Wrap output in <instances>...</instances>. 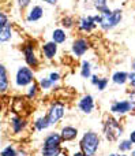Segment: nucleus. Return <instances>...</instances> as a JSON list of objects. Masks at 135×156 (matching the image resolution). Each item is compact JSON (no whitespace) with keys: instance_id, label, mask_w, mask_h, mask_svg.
Listing matches in <instances>:
<instances>
[{"instance_id":"38","label":"nucleus","mask_w":135,"mask_h":156,"mask_svg":"<svg viewBox=\"0 0 135 156\" xmlns=\"http://www.w3.org/2000/svg\"><path fill=\"white\" fill-rule=\"evenodd\" d=\"M133 156H135V151H134V152H133Z\"/></svg>"},{"instance_id":"15","label":"nucleus","mask_w":135,"mask_h":156,"mask_svg":"<svg viewBox=\"0 0 135 156\" xmlns=\"http://www.w3.org/2000/svg\"><path fill=\"white\" fill-rule=\"evenodd\" d=\"M7 83H8V80H7L5 69H4V66H0V90L2 92L7 90Z\"/></svg>"},{"instance_id":"40","label":"nucleus","mask_w":135,"mask_h":156,"mask_svg":"<svg viewBox=\"0 0 135 156\" xmlns=\"http://www.w3.org/2000/svg\"><path fill=\"white\" fill-rule=\"evenodd\" d=\"M122 156H126V155H122Z\"/></svg>"},{"instance_id":"23","label":"nucleus","mask_w":135,"mask_h":156,"mask_svg":"<svg viewBox=\"0 0 135 156\" xmlns=\"http://www.w3.org/2000/svg\"><path fill=\"white\" fill-rule=\"evenodd\" d=\"M82 77H85V78L90 77V63L89 62H83V65H82Z\"/></svg>"},{"instance_id":"36","label":"nucleus","mask_w":135,"mask_h":156,"mask_svg":"<svg viewBox=\"0 0 135 156\" xmlns=\"http://www.w3.org/2000/svg\"><path fill=\"white\" fill-rule=\"evenodd\" d=\"M85 154H82V152H76V154H74V156H83Z\"/></svg>"},{"instance_id":"3","label":"nucleus","mask_w":135,"mask_h":156,"mask_svg":"<svg viewBox=\"0 0 135 156\" xmlns=\"http://www.w3.org/2000/svg\"><path fill=\"white\" fill-rule=\"evenodd\" d=\"M104 132L109 141H115L122 136V127H120L119 122L115 121L113 118H108L104 125Z\"/></svg>"},{"instance_id":"11","label":"nucleus","mask_w":135,"mask_h":156,"mask_svg":"<svg viewBox=\"0 0 135 156\" xmlns=\"http://www.w3.org/2000/svg\"><path fill=\"white\" fill-rule=\"evenodd\" d=\"M94 26H96V19L93 16H87V18L81 19V23H79L81 30H85V32H90Z\"/></svg>"},{"instance_id":"7","label":"nucleus","mask_w":135,"mask_h":156,"mask_svg":"<svg viewBox=\"0 0 135 156\" xmlns=\"http://www.w3.org/2000/svg\"><path fill=\"white\" fill-rule=\"evenodd\" d=\"M86 49H87V41L85 40V38H78V40L74 43V45H73V51H74V54H75L76 56L83 55L85 52H86Z\"/></svg>"},{"instance_id":"10","label":"nucleus","mask_w":135,"mask_h":156,"mask_svg":"<svg viewBox=\"0 0 135 156\" xmlns=\"http://www.w3.org/2000/svg\"><path fill=\"white\" fill-rule=\"evenodd\" d=\"M93 107H94V103H93L92 96H85L83 99L79 101V108H81L83 112H86V114L92 112Z\"/></svg>"},{"instance_id":"2","label":"nucleus","mask_w":135,"mask_h":156,"mask_svg":"<svg viewBox=\"0 0 135 156\" xmlns=\"http://www.w3.org/2000/svg\"><path fill=\"white\" fill-rule=\"evenodd\" d=\"M60 141H62V138L56 133H52L51 136H48L45 138V143H44L42 155L44 156H57L60 154Z\"/></svg>"},{"instance_id":"37","label":"nucleus","mask_w":135,"mask_h":156,"mask_svg":"<svg viewBox=\"0 0 135 156\" xmlns=\"http://www.w3.org/2000/svg\"><path fill=\"white\" fill-rule=\"evenodd\" d=\"M133 67H134V70H135V60H134V63H133Z\"/></svg>"},{"instance_id":"24","label":"nucleus","mask_w":135,"mask_h":156,"mask_svg":"<svg viewBox=\"0 0 135 156\" xmlns=\"http://www.w3.org/2000/svg\"><path fill=\"white\" fill-rule=\"evenodd\" d=\"M2 156H16V152H15V149L10 145V147H7L5 149H3Z\"/></svg>"},{"instance_id":"32","label":"nucleus","mask_w":135,"mask_h":156,"mask_svg":"<svg viewBox=\"0 0 135 156\" xmlns=\"http://www.w3.org/2000/svg\"><path fill=\"white\" fill-rule=\"evenodd\" d=\"M18 2H19V5H21V7L23 8V7H26V5L29 4L30 0H18Z\"/></svg>"},{"instance_id":"29","label":"nucleus","mask_w":135,"mask_h":156,"mask_svg":"<svg viewBox=\"0 0 135 156\" xmlns=\"http://www.w3.org/2000/svg\"><path fill=\"white\" fill-rule=\"evenodd\" d=\"M49 80H51L52 82L57 81V80H59V74H57V73H52V74H51V77H49Z\"/></svg>"},{"instance_id":"20","label":"nucleus","mask_w":135,"mask_h":156,"mask_svg":"<svg viewBox=\"0 0 135 156\" xmlns=\"http://www.w3.org/2000/svg\"><path fill=\"white\" fill-rule=\"evenodd\" d=\"M49 121H48V116H45V118H40L37 122H35V127H37L38 130H44L45 127L49 126Z\"/></svg>"},{"instance_id":"5","label":"nucleus","mask_w":135,"mask_h":156,"mask_svg":"<svg viewBox=\"0 0 135 156\" xmlns=\"http://www.w3.org/2000/svg\"><path fill=\"white\" fill-rule=\"evenodd\" d=\"M64 115V105L60 104V103H56V104L52 105V108L48 112V121L49 123H56L62 116Z\"/></svg>"},{"instance_id":"30","label":"nucleus","mask_w":135,"mask_h":156,"mask_svg":"<svg viewBox=\"0 0 135 156\" xmlns=\"http://www.w3.org/2000/svg\"><path fill=\"white\" fill-rule=\"evenodd\" d=\"M0 21H2V26H4V25H7V19H5L4 12H2V14H0Z\"/></svg>"},{"instance_id":"27","label":"nucleus","mask_w":135,"mask_h":156,"mask_svg":"<svg viewBox=\"0 0 135 156\" xmlns=\"http://www.w3.org/2000/svg\"><path fill=\"white\" fill-rule=\"evenodd\" d=\"M71 22H73V21H71L70 18H64V19H63V25H64L66 27H71V25H73Z\"/></svg>"},{"instance_id":"33","label":"nucleus","mask_w":135,"mask_h":156,"mask_svg":"<svg viewBox=\"0 0 135 156\" xmlns=\"http://www.w3.org/2000/svg\"><path fill=\"white\" fill-rule=\"evenodd\" d=\"M128 78H130V81H131V85L135 86V74H134V73L130 74V76H128Z\"/></svg>"},{"instance_id":"19","label":"nucleus","mask_w":135,"mask_h":156,"mask_svg":"<svg viewBox=\"0 0 135 156\" xmlns=\"http://www.w3.org/2000/svg\"><path fill=\"white\" fill-rule=\"evenodd\" d=\"M64 40H66V33L60 29L55 30L53 32V41L55 43H63Z\"/></svg>"},{"instance_id":"34","label":"nucleus","mask_w":135,"mask_h":156,"mask_svg":"<svg viewBox=\"0 0 135 156\" xmlns=\"http://www.w3.org/2000/svg\"><path fill=\"white\" fill-rule=\"evenodd\" d=\"M130 140H131V141H133V143L135 144V130H134V132L130 134Z\"/></svg>"},{"instance_id":"35","label":"nucleus","mask_w":135,"mask_h":156,"mask_svg":"<svg viewBox=\"0 0 135 156\" xmlns=\"http://www.w3.org/2000/svg\"><path fill=\"white\" fill-rule=\"evenodd\" d=\"M44 2L49 3V4H55V3H56V0H44Z\"/></svg>"},{"instance_id":"9","label":"nucleus","mask_w":135,"mask_h":156,"mask_svg":"<svg viewBox=\"0 0 135 156\" xmlns=\"http://www.w3.org/2000/svg\"><path fill=\"white\" fill-rule=\"evenodd\" d=\"M25 56H26V62H27V65H30V66H33V67H35L37 66V58H35V55H34V52H33V45H26L25 47Z\"/></svg>"},{"instance_id":"39","label":"nucleus","mask_w":135,"mask_h":156,"mask_svg":"<svg viewBox=\"0 0 135 156\" xmlns=\"http://www.w3.org/2000/svg\"><path fill=\"white\" fill-rule=\"evenodd\" d=\"M83 156H89V155H83Z\"/></svg>"},{"instance_id":"13","label":"nucleus","mask_w":135,"mask_h":156,"mask_svg":"<svg viewBox=\"0 0 135 156\" xmlns=\"http://www.w3.org/2000/svg\"><path fill=\"white\" fill-rule=\"evenodd\" d=\"M76 134H78V130L74 129V127H71V126H67V127L63 129L62 138L63 140H66V141H70V140H73V138H75Z\"/></svg>"},{"instance_id":"25","label":"nucleus","mask_w":135,"mask_h":156,"mask_svg":"<svg viewBox=\"0 0 135 156\" xmlns=\"http://www.w3.org/2000/svg\"><path fill=\"white\" fill-rule=\"evenodd\" d=\"M131 143H133L131 140H128V141H123V143L119 145L120 151H128V149H131V145H133Z\"/></svg>"},{"instance_id":"12","label":"nucleus","mask_w":135,"mask_h":156,"mask_svg":"<svg viewBox=\"0 0 135 156\" xmlns=\"http://www.w3.org/2000/svg\"><path fill=\"white\" fill-rule=\"evenodd\" d=\"M42 51H44V55H45L48 59H52V58L55 56V54H56V51H57V45H56V43H46L45 45L42 47Z\"/></svg>"},{"instance_id":"1","label":"nucleus","mask_w":135,"mask_h":156,"mask_svg":"<svg viewBox=\"0 0 135 156\" xmlns=\"http://www.w3.org/2000/svg\"><path fill=\"white\" fill-rule=\"evenodd\" d=\"M98 144H100V138H98V136L93 132H89L83 136V138H82L81 148H82V151H83L85 155L93 156L96 154V151H97Z\"/></svg>"},{"instance_id":"18","label":"nucleus","mask_w":135,"mask_h":156,"mask_svg":"<svg viewBox=\"0 0 135 156\" xmlns=\"http://www.w3.org/2000/svg\"><path fill=\"white\" fill-rule=\"evenodd\" d=\"M93 3L98 11H103V14L109 12V10L106 8V0H93Z\"/></svg>"},{"instance_id":"26","label":"nucleus","mask_w":135,"mask_h":156,"mask_svg":"<svg viewBox=\"0 0 135 156\" xmlns=\"http://www.w3.org/2000/svg\"><path fill=\"white\" fill-rule=\"evenodd\" d=\"M51 85H52V81L51 80H46V78L41 80V86H42V89H48Z\"/></svg>"},{"instance_id":"28","label":"nucleus","mask_w":135,"mask_h":156,"mask_svg":"<svg viewBox=\"0 0 135 156\" xmlns=\"http://www.w3.org/2000/svg\"><path fill=\"white\" fill-rule=\"evenodd\" d=\"M130 100H131V101H130L131 103V107L135 110V92H133V93L130 94Z\"/></svg>"},{"instance_id":"4","label":"nucleus","mask_w":135,"mask_h":156,"mask_svg":"<svg viewBox=\"0 0 135 156\" xmlns=\"http://www.w3.org/2000/svg\"><path fill=\"white\" fill-rule=\"evenodd\" d=\"M120 19H122V11L120 10L112 11V12L109 11L106 14H103V16H101V26H103V29H111L119 23Z\"/></svg>"},{"instance_id":"8","label":"nucleus","mask_w":135,"mask_h":156,"mask_svg":"<svg viewBox=\"0 0 135 156\" xmlns=\"http://www.w3.org/2000/svg\"><path fill=\"white\" fill-rule=\"evenodd\" d=\"M130 108L133 107H131V103L128 101H117L112 105V111L116 114H126L130 111Z\"/></svg>"},{"instance_id":"21","label":"nucleus","mask_w":135,"mask_h":156,"mask_svg":"<svg viewBox=\"0 0 135 156\" xmlns=\"http://www.w3.org/2000/svg\"><path fill=\"white\" fill-rule=\"evenodd\" d=\"M127 74L123 73V71H120V73H116L113 76V82L115 83H124L126 81H127Z\"/></svg>"},{"instance_id":"16","label":"nucleus","mask_w":135,"mask_h":156,"mask_svg":"<svg viewBox=\"0 0 135 156\" xmlns=\"http://www.w3.org/2000/svg\"><path fill=\"white\" fill-rule=\"evenodd\" d=\"M41 16H42V8L41 7H34L32 11H30V14H29V16H27V21H37V19H40Z\"/></svg>"},{"instance_id":"31","label":"nucleus","mask_w":135,"mask_h":156,"mask_svg":"<svg viewBox=\"0 0 135 156\" xmlns=\"http://www.w3.org/2000/svg\"><path fill=\"white\" fill-rule=\"evenodd\" d=\"M35 89H37V86H35L34 83H33V86H32V88H30V92H29V97L34 96V94H35Z\"/></svg>"},{"instance_id":"14","label":"nucleus","mask_w":135,"mask_h":156,"mask_svg":"<svg viewBox=\"0 0 135 156\" xmlns=\"http://www.w3.org/2000/svg\"><path fill=\"white\" fill-rule=\"evenodd\" d=\"M11 125H12V130L15 133H19L22 129L25 127V121L22 118H19V116H14L12 119H11Z\"/></svg>"},{"instance_id":"22","label":"nucleus","mask_w":135,"mask_h":156,"mask_svg":"<svg viewBox=\"0 0 135 156\" xmlns=\"http://www.w3.org/2000/svg\"><path fill=\"white\" fill-rule=\"evenodd\" d=\"M106 82H108V81H106L105 78H103V80H100V78H98V77H93V83H94V85H97L100 90H103V89L105 88V86H106Z\"/></svg>"},{"instance_id":"17","label":"nucleus","mask_w":135,"mask_h":156,"mask_svg":"<svg viewBox=\"0 0 135 156\" xmlns=\"http://www.w3.org/2000/svg\"><path fill=\"white\" fill-rule=\"evenodd\" d=\"M11 37V26L10 25H4V26H2V32H0V41H7L8 38Z\"/></svg>"},{"instance_id":"6","label":"nucleus","mask_w":135,"mask_h":156,"mask_svg":"<svg viewBox=\"0 0 135 156\" xmlns=\"http://www.w3.org/2000/svg\"><path fill=\"white\" fill-rule=\"evenodd\" d=\"M33 81V74L27 67H22L18 70L16 74V85L18 86H25Z\"/></svg>"}]
</instances>
